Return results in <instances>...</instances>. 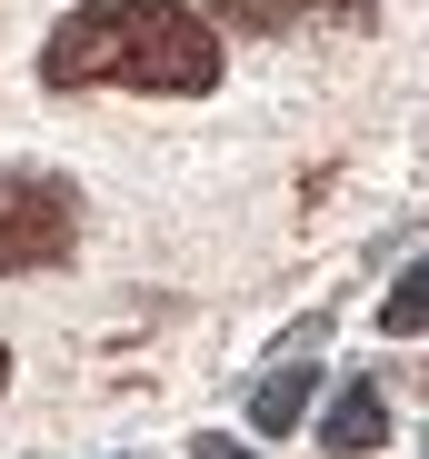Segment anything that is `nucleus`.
<instances>
[{
	"mask_svg": "<svg viewBox=\"0 0 429 459\" xmlns=\"http://www.w3.org/2000/svg\"><path fill=\"white\" fill-rule=\"evenodd\" d=\"M40 81L50 91H160V100H200V91H220V30H210L190 0H81V11L50 21Z\"/></svg>",
	"mask_w": 429,
	"mask_h": 459,
	"instance_id": "1",
	"label": "nucleus"
},
{
	"mask_svg": "<svg viewBox=\"0 0 429 459\" xmlns=\"http://www.w3.org/2000/svg\"><path fill=\"white\" fill-rule=\"evenodd\" d=\"M81 250V190L60 170H0V270H60Z\"/></svg>",
	"mask_w": 429,
	"mask_h": 459,
	"instance_id": "2",
	"label": "nucleus"
},
{
	"mask_svg": "<svg viewBox=\"0 0 429 459\" xmlns=\"http://www.w3.org/2000/svg\"><path fill=\"white\" fill-rule=\"evenodd\" d=\"M320 449H330V459H370V449H390V390H380V379H339V390H330Z\"/></svg>",
	"mask_w": 429,
	"mask_h": 459,
	"instance_id": "3",
	"label": "nucleus"
},
{
	"mask_svg": "<svg viewBox=\"0 0 429 459\" xmlns=\"http://www.w3.org/2000/svg\"><path fill=\"white\" fill-rule=\"evenodd\" d=\"M310 390H320V369H310V359H279V369H260V379H250V429H260V439L300 429V420H310Z\"/></svg>",
	"mask_w": 429,
	"mask_h": 459,
	"instance_id": "4",
	"label": "nucleus"
},
{
	"mask_svg": "<svg viewBox=\"0 0 429 459\" xmlns=\"http://www.w3.org/2000/svg\"><path fill=\"white\" fill-rule=\"evenodd\" d=\"M380 330H390V340H429V260L390 280V299H380Z\"/></svg>",
	"mask_w": 429,
	"mask_h": 459,
	"instance_id": "5",
	"label": "nucleus"
},
{
	"mask_svg": "<svg viewBox=\"0 0 429 459\" xmlns=\"http://www.w3.org/2000/svg\"><path fill=\"white\" fill-rule=\"evenodd\" d=\"M250 21H370L380 0H240Z\"/></svg>",
	"mask_w": 429,
	"mask_h": 459,
	"instance_id": "6",
	"label": "nucleus"
},
{
	"mask_svg": "<svg viewBox=\"0 0 429 459\" xmlns=\"http://www.w3.org/2000/svg\"><path fill=\"white\" fill-rule=\"evenodd\" d=\"M190 459H260L250 439H230V429H210V439H190Z\"/></svg>",
	"mask_w": 429,
	"mask_h": 459,
	"instance_id": "7",
	"label": "nucleus"
},
{
	"mask_svg": "<svg viewBox=\"0 0 429 459\" xmlns=\"http://www.w3.org/2000/svg\"><path fill=\"white\" fill-rule=\"evenodd\" d=\"M0 390H11V340H0Z\"/></svg>",
	"mask_w": 429,
	"mask_h": 459,
	"instance_id": "8",
	"label": "nucleus"
}]
</instances>
